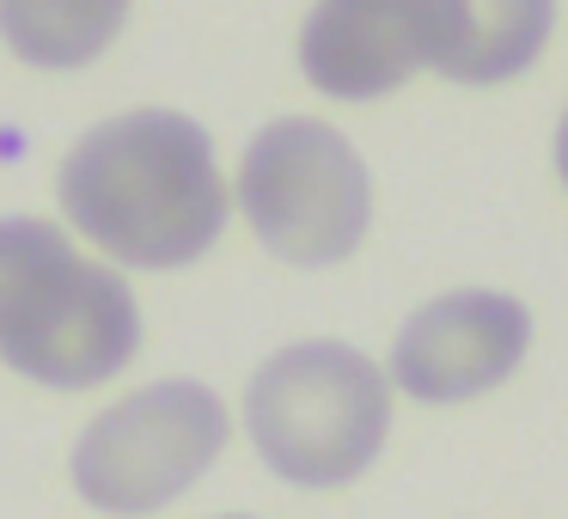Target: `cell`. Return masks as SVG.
Masks as SVG:
<instances>
[{
	"mask_svg": "<svg viewBox=\"0 0 568 519\" xmlns=\"http://www.w3.org/2000/svg\"><path fill=\"white\" fill-rule=\"evenodd\" d=\"M245 434L294 489H343L392 434V379L348 343H287L251 373Z\"/></svg>",
	"mask_w": 568,
	"mask_h": 519,
	"instance_id": "cell-3",
	"label": "cell"
},
{
	"mask_svg": "<svg viewBox=\"0 0 568 519\" xmlns=\"http://www.w3.org/2000/svg\"><path fill=\"white\" fill-rule=\"evenodd\" d=\"M556 0H434L428 68L458 86H501L544 55Z\"/></svg>",
	"mask_w": 568,
	"mask_h": 519,
	"instance_id": "cell-8",
	"label": "cell"
},
{
	"mask_svg": "<svg viewBox=\"0 0 568 519\" xmlns=\"http://www.w3.org/2000/svg\"><path fill=\"white\" fill-rule=\"evenodd\" d=\"M129 7L135 0H0V43L26 68L74 74L116 43Z\"/></svg>",
	"mask_w": 568,
	"mask_h": 519,
	"instance_id": "cell-9",
	"label": "cell"
},
{
	"mask_svg": "<svg viewBox=\"0 0 568 519\" xmlns=\"http://www.w3.org/2000/svg\"><path fill=\"white\" fill-rule=\"evenodd\" d=\"M226 404L196 379H153L80 428L74 489L111 519H148L190 495L226 452Z\"/></svg>",
	"mask_w": 568,
	"mask_h": 519,
	"instance_id": "cell-5",
	"label": "cell"
},
{
	"mask_svg": "<svg viewBox=\"0 0 568 519\" xmlns=\"http://www.w3.org/2000/svg\"><path fill=\"white\" fill-rule=\"evenodd\" d=\"M556 177H562V190H568V111H562V123H556Z\"/></svg>",
	"mask_w": 568,
	"mask_h": 519,
	"instance_id": "cell-10",
	"label": "cell"
},
{
	"mask_svg": "<svg viewBox=\"0 0 568 519\" xmlns=\"http://www.w3.org/2000/svg\"><path fill=\"white\" fill-rule=\"evenodd\" d=\"M141 355V306L62 226L0 214V360L50 391H92Z\"/></svg>",
	"mask_w": 568,
	"mask_h": 519,
	"instance_id": "cell-2",
	"label": "cell"
},
{
	"mask_svg": "<svg viewBox=\"0 0 568 519\" xmlns=\"http://www.w3.org/2000/svg\"><path fill=\"white\" fill-rule=\"evenodd\" d=\"M62 221L123 269H190L226 226L214 141L184 111H123L87 129L55 172Z\"/></svg>",
	"mask_w": 568,
	"mask_h": 519,
	"instance_id": "cell-1",
	"label": "cell"
},
{
	"mask_svg": "<svg viewBox=\"0 0 568 519\" xmlns=\"http://www.w3.org/2000/svg\"><path fill=\"white\" fill-rule=\"evenodd\" d=\"M434 0H318L300 26V68L324 99L367 104L428 68Z\"/></svg>",
	"mask_w": 568,
	"mask_h": 519,
	"instance_id": "cell-7",
	"label": "cell"
},
{
	"mask_svg": "<svg viewBox=\"0 0 568 519\" xmlns=\"http://www.w3.org/2000/svg\"><path fill=\"white\" fill-rule=\"evenodd\" d=\"M531 348V312L495 287H458L409 312L392 343V385L416 404H465L519 373Z\"/></svg>",
	"mask_w": 568,
	"mask_h": 519,
	"instance_id": "cell-6",
	"label": "cell"
},
{
	"mask_svg": "<svg viewBox=\"0 0 568 519\" xmlns=\"http://www.w3.org/2000/svg\"><path fill=\"white\" fill-rule=\"evenodd\" d=\"M239 208L270 257L331 269L373 226V177L361 153L318 116H275L239 160Z\"/></svg>",
	"mask_w": 568,
	"mask_h": 519,
	"instance_id": "cell-4",
	"label": "cell"
}]
</instances>
